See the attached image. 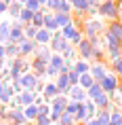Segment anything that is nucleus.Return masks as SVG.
<instances>
[{
    "label": "nucleus",
    "mask_w": 122,
    "mask_h": 125,
    "mask_svg": "<svg viewBox=\"0 0 122 125\" xmlns=\"http://www.w3.org/2000/svg\"><path fill=\"white\" fill-rule=\"evenodd\" d=\"M21 9H23V4H19V2L15 0V2H11V4H8V9H7V11H8V13H11V15H13V17H17V15H19V11H21Z\"/></svg>",
    "instance_id": "32"
},
{
    "label": "nucleus",
    "mask_w": 122,
    "mask_h": 125,
    "mask_svg": "<svg viewBox=\"0 0 122 125\" xmlns=\"http://www.w3.org/2000/svg\"><path fill=\"white\" fill-rule=\"evenodd\" d=\"M67 98L72 100V102H78V104H82V102H86V91H84L82 87H70V91H67Z\"/></svg>",
    "instance_id": "8"
},
{
    "label": "nucleus",
    "mask_w": 122,
    "mask_h": 125,
    "mask_svg": "<svg viewBox=\"0 0 122 125\" xmlns=\"http://www.w3.org/2000/svg\"><path fill=\"white\" fill-rule=\"evenodd\" d=\"M82 125H99V123H97V119H89V121H84Z\"/></svg>",
    "instance_id": "40"
},
{
    "label": "nucleus",
    "mask_w": 122,
    "mask_h": 125,
    "mask_svg": "<svg viewBox=\"0 0 122 125\" xmlns=\"http://www.w3.org/2000/svg\"><path fill=\"white\" fill-rule=\"evenodd\" d=\"M0 59H4V45H0Z\"/></svg>",
    "instance_id": "42"
},
{
    "label": "nucleus",
    "mask_w": 122,
    "mask_h": 125,
    "mask_svg": "<svg viewBox=\"0 0 122 125\" xmlns=\"http://www.w3.org/2000/svg\"><path fill=\"white\" fill-rule=\"evenodd\" d=\"M72 9H74L78 15H84L89 11V2H86V0H76V2H72Z\"/></svg>",
    "instance_id": "21"
},
{
    "label": "nucleus",
    "mask_w": 122,
    "mask_h": 125,
    "mask_svg": "<svg viewBox=\"0 0 122 125\" xmlns=\"http://www.w3.org/2000/svg\"><path fill=\"white\" fill-rule=\"evenodd\" d=\"M93 83H95V81H93V76H90L89 72H86V74H80V79H78V87H82L84 91H86Z\"/></svg>",
    "instance_id": "23"
},
{
    "label": "nucleus",
    "mask_w": 122,
    "mask_h": 125,
    "mask_svg": "<svg viewBox=\"0 0 122 125\" xmlns=\"http://www.w3.org/2000/svg\"><path fill=\"white\" fill-rule=\"evenodd\" d=\"M23 117H25L27 123H34V119L38 117V106H36V104L25 106V108H23Z\"/></svg>",
    "instance_id": "15"
},
{
    "label": "nucleus",
    "mask_w": 122,
    "mask_h": 125,
    "mask_svg": "<svg viewBox=\"0 0 122 125\" xmlns=\"http://www.w3.org/2000/svg\"><path fill=\"white\" fill-rule=\"evenodd\" d=\"M99 85H101V91L109 95V93L118 87V76H116V74H105V76L99 81Z\"/></svg>",
    "instance_id": "3"
},
{
    "label": "nucleus",
    "mask_w": 122,
    "mask_h": 125,
    "mask_svg": "<svg viewBox=\"0 0 122 125\" xmlns=\"http://www.w3.org/2000/svg\"><path fill=\"white\" fill-rule=\"evenodd\" d=\"M17 55H19V47H17V45H13V42H7V45H4V57L15 59Z\"/></svg>",
    "instance_id": "18"
},
{
    "label": "nucleus",
    "mask_w": 122,
    "mask_h": 125,
    "mask_svg": "<svg viewBox=\"0 0 122 125\" xmlns=\"http://www.w3.org/2000/svg\"><path fill=\"white\" fill-rule=\"evenodd\" d=\"M8 32H11V23L8 21H2L0 23V45L2 42H8Z\"/></svg>",
    "instance_id": "20"
},
{
    "label": "nucleus",
    "mask_w": 122,
    "mask_h": 125,
    "mask_svg": "<svg viewBox=\"0 0 122 125\" xmlns=\"http://www.w3.org/2000/svg\"><path fill=\"white\" fill-rule=\"evenodd\" d=\"M101 2H105V0H97V4H101Z\"/></svg>",
    "instance_id": "46"
},
{
    "label": "nucleus",
    "mask_w": 122,
    "mask_h": 125,
    "mask_svg": "<svg viewBox=\"0 0 122 125\" xmlns=\"http://www.w3.org/2000/svg\"><path fill=\"white\" fill-rule=\"evenodd\" d=\"M38 4H40V7H42V4H46V0H38Z\"/></svg>",
    "instance_id": "45"
},
{
    "label": "nucleus",
    "mask_w": 122,
    "mask_h": 125,
    "mask_svg": "<svg viewBox=\"0 0 122 125\" xmlns=\"http://www.w3.org/2000/svg\"><path fill=\"white\" fill-rule=\"evenodd\" d=\"M76 53H80V55H82L84 62H86V59H93V45H90L86 38H82V40L76 45Z\"/></svg>",
    "instance_id": "7"
},
{
    "label": "nucleus",
    "mask_w": 122,
    "mask_h": 125,
    "mask_svg": "<svg viewBox=\"0 0 122 125\" xmlns=\"http://www.w3.org/2000/svg\"><path fill=\"white\" fill-rule=\"evenodd\" d=\"M17 100H19V104L25 108V106L34 104V91H21L19 95H17Z\"/></svg>",
    "instance_id": "16"
},
{
    "label": "nucleus",
    "mask_w": 122,
    "mask_h": 125,
    "mask_svg": "<svg viewBox=\"0 0 122 125\" xmlns=\"http://www.w3.org/2000/svg\"><path fill=\"white\" fill-rule=\"evenodd\" d=\"M67 2H70V4H72V2H76V0H67Z\"/></svg>",
    "instance_id": "47"
},
{
    "label": "nucleus",
    "mask_w": 122,
    "mask_h": 125,
    "mask_svg": "<svg viewBox=\"0 0 122 125\" xmlns=\"http://www.w3.org/2000/svg\"><path fill=\"white\" fill-rule=\"evenodd\" d=\"M78 108H80V104H78V102H72V100H70V102H67V106H65V112L74 117V115L78 112Z\"/></svg>",
    "instance_id": "35"
},
{
    "label": "nucleus",
    "mask_w": 122,
    "mask_h": 125,
    "mask_svg": "<svg viewBox=\"0 0 122 125\" xmlns=\"http://www.w3.org/2000/svg\"><path fill=\"white\" fill-rule=\"evenodd\" d=\"M107 51H109V57H112V59L122 57V42H118V45H109Z\"/></svg>",
    "instance_id": "27"
},
{
    "label": "nucleus",
    "mask_w": 122,
    "mask_h": 125,
    "mask_svg": "<svg viewBox=\"0 0 122 125\" xmlns=\"http://www.w3.org/2000/svg\"><path fill=\"white\" fill-rule=\"evenodd\" d=\"M90 102L95 104L97 110H107V108H109V98H107V93H99V95H95Z\"/></svg>",
    "instance_id": "13"
},
{
    "label": "nucleus",
    "mask_w": 122,
    "mask_h": 125,
    "mask_svg": "<svg viewBox=\"0 0 122 125\" xmlns=\"http://www.w3.org/2000/svg\"><path fill=\"white\" fill-rule=\"evenodd\" d=\"M97 13L101 15V17H107L109 21H116L118 19V2L105 0V2H101V4L97 7Z\"/></svg>",
    "instance_id": "1"
},
{
    "label": "nucleus",
    "mask_w": 122,
    "mask_h": 125,
    "mask_svg": "<svg viewBox=\"0 0 122 125\" xmlns=\"http://www.w3.org/2000/svg\"><path fill=\"white\" fill-rule=\"evenodd\" d=\"M0 125H4V123H0Z\"/></svg>",
    "instance_id": "51"
},
{
    "label": "nucleus",
    "mask_w": 122,
    "mask_h": 125,
    "mask_svg": "<svg viewBox=\"0 0 122 125\" xmlns=\"http://www.w3.org/2000/svg\"><path fill=\"white\" fill-rule=\"evenodd\" d=\"M84 108H86V115H89V119H95V115H97V108H95V104L93 102H84Z\"/></svg>",
    "instance_id": "36"
},
{
    "label": "nucleus",
    "mask_w": 122,
    "mask_h": 125,
    "mask_svg": "<svg viewBox=\"0 0 122 125\" xmlns=\"http://www.w3.org/2000/svg\"><path fill=\"white\" fill-rule=\"evenodd\" d=\"M7 4H4V2H2V0H0V15H2V13H7Z\"/></svg>",
    "instance_id": "41"
},
{
    "label": "nucleus",
    "mask_w": 122,
    "mask_h": 125,
    "mask_svg": "<svg viewBox=\"0 0 122 125\" xmlns=\"http://www.w3.org/2000/svg\"><path fill=\"white\" fill-rule=\"evenodd\" d=\"M23 7H25L27 11H32V13H38L40 9H42V7H40V4H38V0H27V2H25V4H23Z\"/></svg>",
    "instance_id": "33"
},
{
    "label": "nucleus",
    "mask_w": 122,
    "mask_h": 125,
    "mask_svg": "<svg viewBox=\"0 0 122 125\" xmlns=\"http://www.w3.org/2000/svg\"><path fill=\"white\" fill-rule=\"evenodd\" d=\"M46 11L57 13V11H59V0H46Z\"/></svg>",
    "instance_id": "37"
},
{
    "label": "nucleus",
    "mask_w": 122,
    "mask_h": 125,
    "mask_svg": "<svg viewBox=\"0 0 122 125\" xmlns=\"http://www.w3.org/2000/svg\"><path fill=\"white\" fill-rule=\"evenodd\" d=\"M65 76H67V81H70V85H72V87H74V85H78V79H80V74H78L76 70H74V68H72V70H70L67 74H65Z\"/></svg>",
    "instance_id": "34"
},
{
    "label": "nucleus",
    "mask_w": 122,
    "mask_h": 125,
    "mask_svg": "<svg viewBox=\"0 0 122 125\" xmlns=\"http://www.w3.org/2000/svg\"><path fill=\"white\" fill-rule=\"evenodd\" d=\"M57 95H59V91H57V85H55V81H53V83H46V85L42 87V100H44L46 104H49L53 98H57Z\"/></svg>",
    "instance_id": "11"
},
{
    "label": "nucleus",
    "mask_w": 122,
    "mask_h": 125,
    "mask_svg": "<svg viewBox=\"0 0 122 125\" xmlns=\"http://www.w3.org/2000/svg\"><path fill=\"white\" fill-rule=\"evenodd\" d=\"M72 68H74V64H70V62H65L63 66L59 68V74H67V72H70V70H72Z\"/></svg>",
    "instance_id": "39"
},
{
    "label": "nucleus",
    "mask_w": 122,
    "mask_h": 125,
    "mask_svg": "<svg viewBox=\"0 0 122 125\" xmlns=\"http://www.w3.org/2000/svg\"><path fill=\"white\" fill-rule=\"evenodd\" d=\"M112 68H114L116 76H120V79H122V57H116V59H112Z\"/></svg>",
    "instance_id": "31"
},
{
    "label": "nucleus",
    "mask_w": 122,
    "mask_h": 125,
    "mask_svg": "<svg viewBox=\"0 0 122 125\" xmlns=\"http://www.w3.org/2000/svg\"><path fill=\"white\" fill-rule=\"evenodd\" d=\"M17 47H19V55H32V53L38 49V45H36L34 40H27V38H23Z\"/></svg>",
    "instance_id": "12"
},
{
    "label": "nucleus",
    "mask_w": 122,
    "mask_h": 125,
    "mask_svg": "<svg viewBox=\"0 0 122 125\" xmlns=\"http://www.w3.org/2000/svg\"><path fill=\"white\" fill-rule=\"evenodd\" d=\"M11 98H13V87H11V85H4V89H2V93H0V104L11 102Z\"/></svg>",
    "instance_id": "26"
},
{
    "label": "nucleus",
    "mask_w": 122,
    "mask_h": 125,
    "mask_svg": "<svg viewBox=\"0 0 122 125\" xmlns=\"http://www.w3.org/2000/svg\"><path fill=\"white\" fill-rule=\"evenodd\" d=\"M23 38H25V36H23V26H21L19 21H15L13 26H11V32H8V42L19 45Z\"/></svg>",
    "instance_id": "4"
},
{
    "label": "nucleus",
    "mask_w": 122,
    "mask_h": 125,
    "mask_svg": "<svg viewBox=\"0 0 122 125\" xmlns=\"http://www.w3.org/2000/svg\"><path fill=\"white\" fill-rule=\"evenodd\" d=\"M44 74H46V76H51V79H57V76H59V68H53V66H46V70H44Z\"/></svg>",
    "instance_id": "38"
},
{
    "label": "nucleus",
    "mask_w": 122,
    "mask_h": 125,
    "mask_svg": "<svg viewBox=\"0 0 122 125\" xmlns=\"http://www.w3.org/2000/svg\"><path fill=\"white\" fill-rule=\"evenodd\" d=\"M57 125H76V121H74V117H72V115H67V112H63V115L59 117Z\"/></svg>",
    "instance_id": "30"
},
{
    "label": "nucleus",
    "mask_w": 122,
    "mask_h": 125,
    "mask_svg": "<svg viewBox=\"0 0 122 125\" xmlns=\"http://www.w3.org/2000/svg\"><path fill=\"white\" fill-rule=\"evenodd\" d=\"M105 34H109L112 38H116L118 42H122V23L118 19H116V21H109V26L105 28Z\"/></svg>",
    "instance_id": "9"
},
{
    "label": "nucleus",
    "mask_w": 122,
    "mask_h": 125,
    "mask_svg": "<svg viewBox=\"0 0 122 125\" xmlns=\"http://www.w3.org/2000/svg\"><path fill=\"white\" fill-rule=\"evenodd\" d=\"M118 15H122V2L118 4Z\"/></svg>",
    "instance_id": "43"
},
{
    "label": "nucleus",
    "mask_w": 122,
    "mask_h": 125,
    "mask_svg": "<svg viewBox=\"0 0 122 125\" xmlns=\"http://www.w3.org/2000/svg\"><path fill=\"white\" fill-rule=\"evenodd\" d=\"M19 83H21V87H23V91H34V89L38 87V76H34L32 72H27V74H23L19 79Z\"/></svg>",
    "instance_id": "5"
},
{
    "label": "nucleus",
    "mask_w": 122,
    "mask_h": 125,
    "mask_svg": "<svg viewBox=\"0 0 122 125\" xmlns=\"http://www.w3.org/2000/svg\"><path fill=\"white\" fill-rule=\"evenodd\" d=\"M89 74H90V76H93V81H95V83H99V81H101L103 76L107 74V66H105L103 62H97L95 66H90Z\"/></svg>",
    "instance_id": "6"
},
{
    "label": "nucleus",
    "mask_w": 122,
    "mask_h": 125,
    "mask_svg": "<svg viewBox=\"0 0 122 125\" xmlns=\"http://www.w3.org/2000/svg\"><path fill=\"white\" fill-rule=\"evenodd\" d=\"M25 125H34V123H25Z\"/></svg>",
    "instance_id": "49"
},
{
    "label": "nucleus",
    "mask_w": 122,
    "mask_h": 125,
    "mask_svg": "<svg viewBox=\"0 0 122 125\" xmlns=\"http://www.w3.org/2000/svg\"><path fill=\"white\" fill-rule=\"evenodd\" d=\"M99 93H103L101 91V85H99V83H93V85L89 87V89H86V98H95V95H99Z\"/></svg>",
    "instance_id": "29"
},
{
    "label": "nucleus",
    "mask_w": 122,
    "mask_h": 125,
    "mask_svg": "<svg viewBox=\"0 0 122 125\" xmlns=\"http://www.w3.org/2000/svg\"><path fill=\"white\" fill-rule=\"evenodd\" d=\"M95 119H97V123H99V125H107L109 123V110H97Z\"/></svg>",
    "instance_id": "28"
},
{
    "label": "nucleus",
    "mask_w": 122,
    "mask_h": 125,
    "mask_svg": "<svg viewBox=\"0 0 122 125\" xmlns=\"http://www.w3.org/2000/svg\"><path fill=\"white\" fill-rule=\"evenodd\" d=\"M42 23H44V15L40 13V11H38V13H34V15H32V21H30V26L36 28V30H40V28H42Z\"/></svg>",
    "instance_id": "25"
},
{
    "label": "nucleus",
    "mask_w": 122,
    "mask_h": 125,
    "mask_svg": "<svg viewBox=\"0 0 122 125\" xmlns=\"http://www.w3.org/2000/svg\"><path fill=\"white\" fill-rule=\"evenodd\" d=\"M120 117H122V108H120Z\"/></svg>",
    "instance_id": "48"
},
{
    "label": "nucleus",
    "mask_w": 122,
    "mask_h": 125,
    "mask_svg": "<svg viewBox=\"0 0 122 125\" xmlns=\"http://www.w3.org/2000/svg\"><path fill=\"white\" fill-rule=\"evenodd\" d=\"M55 85H57V91L61 93V95H67V91H70V87H72L65 74H59V76H57V81H55Z\"/></svg>",
    "instance_id": "14"
},
{
    "label": "nucleus",
    "mask_w": 122,
    "mask_h": 125,
    "mask_svg": "<svg viewBox=\"0 0 122 125\" xmlns=\"http://www.w3.org/2000/svg\"><path fill=\"white\" fill-rule=\"evenodd\" d=\"M46 66H49V64H44V62H40V59L34 57V64H32L34 76H42V74H44V70H46Z\"/></svg>",
    "instance_id": "22"
},
{
    "label": "nucleus",
    "mask_w": 122,
    "mask_h": 125,
    "mask_svg": "<svg viewBox=\"0 0 122 125\" xmlns=\"http://www.w3.org/2000/svg\"><path fill=\"white\" fill-rule=\"evenodd\" d=\"M74 70H76L78 74H86L90 70V64L84 62V59H76V62H74Z\"/></svg>",
    "instance_id": "19"
},
{
    "label": "nucleus",
    "mask_w": 122,
    "mask_h": 125,
    "mask_svg": "<svg viewBox=\"0 0 122 125\" xmlns=\"http://www.w3.org/2000/svg\"><path fill=\"white\" fill-rule=\"evenodd\" d=\"M61 57L65 59V62H70V64H74V62H76V47H67V49H65L63 53H61Z\"/></svg>",
    "instance_id": "24"
},
{
    "label": "nucleus",
    "mask_w": 122,
    "mask_h": 125,
    "mask_svg": "<svg viewBox=\"0 0 122 125\" xmlns=\"http://www.w3.org/2000/svg\"><path fill=\"white\" fill-rule=\"evenodd\" d=\"M70 47V42L61 36V32H57V34H53L51 36V42H49V49L51 51H55V53H63L65 49Z\"/></svg>",
    "instance_id": "2"
},
{
    "label": "nucleus",
    "mask_w": 122,
    "mask_h": 125,
    "mask_svg": "<svg viewBox=\"0 0 122 125\" xmlns=\"http://www.w3.org/2000/svg\"><path fill=\"white\" fill-rule=\"evenodd\" d=\"M51 36L53 34L49 32V30H44V28H40V30H36V36H34V42L38 47H49V42H51Z\"/></svg>",
    "instance_id": "10"
},
{
    "label": "nucleus",
    "mask_w": 122,
    "mask_h": 125,
    "mask_svg": "<svg viewBox=\"0 0 122 125\" xmlns=\"http://www.w3.org/2000/svg\"><path fill=\"white\" fill-rule=\"evenodd\" d=\"M107 125H114V123H107Z\"/></svg>",
    "instance_id": "50"
},
{
    "label": "nucleus",
    "mask_w": 122,
    "mask_h": 125,
    "mask_svg": "<svg viewBox=\"0 0 122 125\" xmlns=\"http://www.w3.org/2000/svg\"><path fill=\"white\" fill-rule=\"evenodd\" d=\"M55 15V21H57L59 28H65L67 23H72V15L70 13H53Z\"/></svg>",
    "instance_id": "17"
},
{
    "label": "nucleus",
    "mask_w": 122,
    "mask_h": 125,
    "mask_svg": "<svg viewBox=\"0 0 122 125\" xmlns=\"http://www.w3.org/2000/svg\"><path fill=\"white\" fill-rule=\"evenodd\" d=\"M2 89H4V83H2V81H0V93H2Z\"/></svg>",
    "instance_id": "44"
}]
</instances>
